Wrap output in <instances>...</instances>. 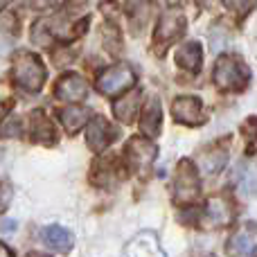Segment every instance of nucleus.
Instances as JSON below:
<instances>
[{
    "label": "nucleus",
    "instance_id": "nucleus-16",
    "mask_svg": "<svg viewBox=\"0 0 257 257\" xmlns=\"http://www.w3.org/2000/svg\"><path fill=\"white\" fill-rule=\"evenodd\" d=\"M32 136H34L36 142H43V145H54V142H57L54 126H52V122L45 117L43 111L32 113Z\"/></svg>",
    "mask_w": 257,
    "mask_h": 257
},
{
    "label": "nucleus",
    "instance_id": "nucleus-26",
    "mask_svg": "<svg viewBox=\"0 0 257 257\" xmlns=\"http://www.w3.org/2000/svg\"><path fill=\"white\" fill-rule=\"evenodd\" d=\"M0 230H3V232H5V230H7V232H9V230H16V221H5L3 226H0Z\"/></svg>",
    "mask_w": 257,
    "mask_h": 257
},
{
    "label": "nucleus",
    "instance_id": "nucleus-14",
    "mask_svg": "<svg viewBox=\"0 0 257 257\" xmlns=\"http://www.w3.org/2000/svg\"><path fill=\"white\" fill-rule=\"evenodd\" d=\"M160 117H163V108H160V102H158L156 97H151L149 102H147L145 113H142V120H140L142 133H145V136H149V138L158 136L160 122H163Z\"/></svg>",
    "mask_w": 257,
    "mask_h": 257
},
{
    "label": "nucleus",
    "instance_id": "nucleus-24",
    "mask_svg": "<svg viewBox=\"0 0 257 257\" xmlns=\"http://www.w3.org/2000/svg\"><path fill=\"white\" fill-rule=\"evenodd\" d=\"M3 136H5V138H16V136H21V120H16V117H14L12 122H7V124L3 126Z\"/></svg>",
    "mask_w": 257,
    "mask_h": 257
},
{
    "label": "nucleus",
    "instance_id": "nucleus-8",
    "mask_svg": "<svg viewBox=\"0 0 257 257\" xmlns=\"http://www.w3.org/2000/svg\"><path fill=\"white\" fill-rule=\"evenodd\" d=\"M172 113L181 124H190L196 126L203 122V106H201L199 97H190V95H183V97H176L172 104Z\"/></svg>",
    "mask_w": 257,
    "mask_h": 257
},
{
    "label": "nucleus",
    "instance_id": "nucleus-20",
    "mask_svg": "<svg viewBox=\"0 0 257 257\" xmlns=\"http://www.w3.org/2000/svg\"><path fill=\"white\" fill-rule=\"evenodd\" d=\"M138 104H140V90H133L131 95H126L124 99H120L115 104V115L128 124V122H133V117L138 113Z\"/></svg>",
    "mask_w": 257,
    "mask_h": 257
},
{
    "label": "nucleus",
    "instance_id": "nucleus-7",
    "mask_svg": "<svg viewBox=\"0 0 257 257\" xmlns=\"http://www.w3.org/2000/svg\"><path fill=\"white\" fill-rule=\"evenodd\" d=\"M117 131L111 126V122L102 115H95L88 124V131H86V142L93 151H104L113 140H115Z\"/></svg>",
    "mask_w": 257,
    "mask_h": 257
},
{
    "label": "nucleus",
    "instance_id": "nucleus-15",
    "mask_svg": "<svg viewBox=\"0 0 257 257\" xmlns=\"http://www.w3.org/2000/svg\"><path fill=\"white\" fill-rule=\"evenodd\" d=\"M43 241L50 246V248L59 250V253H68L72 248V232L66 230L61 226H48L43 228Z\"/></svg>",
    "mask_w": 257,
    "mask_h": 257
},
{
    "label": "nucleus",
    "instance_id": "nucleus-2",
    "mask_svg": "<svg viewBox=\"0 0 257 257\" xmlns=\"http://www.w3.org/2000/svg\"><path fill=\"white\" fill-rule=\"evenodd\" d=\"M250 70L239 61L237 57L230 54H223L219 57L217 66H214V81H217L219 88L223 90H241L248 84Z\"/></svg>",
    "mask_w": 257,
    "mask_h": 257
},
{
    "label": "nucleus",
    "instance_id": "nucleus-10",
    "mask_svg": "<svg viewBox=\"0 0 257 257\" xmlns=\"http://www.w3.org/2000/svg\"><path fill=\"white\" fill-rule=\"evenodd\" d=\"M124 257H165V253L160 248L158 237L154 232L145 230L131 239V244L124 250Z\"/></svg>",
    "mask_w": 257,
    "mask_h": 257
},
{
    "label": "nucleus",
    "instance_id": "nucleus-21",
    "mask_svg": "<svg viewBox=\"0 0 257 257\" xmlns=\"http://www.w3.org/2000/svg\"><path fill=\"white\" fill-rule=\"evenodd\" d=\"M223 5H226V7L230 9L237 18H244V16H248V14L253 12L257 0H223Z\"/></svg>",
    "mask_w": 257,
    "mask_h": 257
},
{
    "label": "nucleus",
    "instance_id": "nucleus-6",
    "mask_svg": "<svg viewBox=\"0 0 257 257\" xmlns=\"http://www.w3.org/2000/svg\"><path fill=\"white\" fill-rule=\"evenodd\" d=\"M183 32H185V16L181 12H167L158 21V27L154 32V43L158 48H167L172 41L183 36Z\"/></svg>",
    "mask_w": 257,
    "mask_h": 257
},
{
    "label": "nucleus",
    "instance_id": "nucleus-28",
    "mask_svg": "<svg viewBox=\"0 0 257 257\" xmlns=\"http://www.w3.org/2000/svg\"><path fill=\"white\" fill-rule=\"evenodd\" d=\"M5 111H7V106H5V104L0 102V120H3V117H5Z\"/></svg>",
    "mask_w": 257,
    "mask_h": 257
},
{
    "label": "nucleus",
    "instance_id": "nucleus-30",
    "mask_svg": "<svg viewBox=\"0 0 257 257\" xmlns=\"http://www.w3.org/2000/svg\"><path fill=\"white\" fill-rule=\"evenodd\" d=\"M27 257H45V255H39V253H32V255H27Z\"/></svg>",
    "mask_w": 257,
    "mask_h": 257
},
{
    "label": "nucleus",
    "instance_id": "nucleus-1",
    "mask_svg": "<svg viewBox=\"0 0 257 257\" xmlns=\"http://www.w3.org/2000/svg\"><path fill=\"white\" fill-rule=\"evenodd\" d=\"M45 77H48L45 66L36 54H32V52L16 54L14 66H12V79L16 81L23 90H27V93H39L45 84Z\"/></svg>",
    "mask_w": 257,
    "mask_h": 257
},
{
    "label": "nucleus",
    "instance_id": "nucleus-17",
    "mask_svg": "<svg viewBox=\"0 0 257 257\" xmlns=\"http://www.w3.org/2000/svg\"><path fill=\"white\" fill-rule=\"evenodd\" d=\"M201 169H203L205 174H219L223 167H226L228 163V149L226 145H214L210 151H205L203 156H201Z\"/></svg>",
    "mask_w": 257,
    "mask_h": 257
},
{
    "label": "nucleus",
    "instance_id": "nucleus-22",
    "mask_svg": "<svg viewBox=\"0 0 257 257\" xmlns=\"http://www.w3.org/2000/svg\"><path fill=\"white\" fill-rule=\"evenodd\" d=\"M244 133L248 136V145H250V149H255V147H257V117H255V115L244 124Z\"/></svg>",
    "mask_w": 257,
    "mask_h": 257
},
{
    "label": "nucleus",
    "instance_id": "nucleus-12",
    "mask_svg": "<svg viewBox=\"0 0 257 257\" xmlns=\"http://www.w3.org/2000/svg\"><path fill=\"white\" fill-rule=\"evenodd\" d=\"M205 219H208L210 226L219 228L226 226V223L232 221V205L226 196H212L205 205Z\"/></svg>",
    "mask_w": 257,
    "mask_h": 257
},
{
    "label": "nucleus",
    "instance_id": "nucleus-5",
    "mask_svg": "<svg viewBox=\"0 0 257 257\" xmlns=\"http://www.w3.org/2000/svg\"><path fill=\"white\" fill-rule=\"evenodd\" d=\"M226 253L230 257H257V223L255 221L241 226L228 239Z\"/></svg>",
    "mask_w": 257,
    "mask_h": 257
},
{
    "label": "nucleus",
    "instance_id": "nucleus-13",
    "mask_svg": "<svg viewBox=\"0 0 257 257\" xmlns=\"http://www.w3.org/2000/svg\"><path fill=\"white\" fill-rule=\"evenodd\" d=\"M201 61H203V50L196 41L192 43H185L176 50V63L185 70H192V72H199L201 68Z\"/></svg>",
    "mask_w": 257,
    "mask_h": 257
},
{
    "label": "nucleus",
    "instance_id": "nucleus-29",
    "mask_svg": "<svg viewBox=\"0 0 257 257\" xmlns=\"http://www.w3.org/2000/svg\"><path fill=\"white\" fill-rule=\"evenodd\" d=\"M9 3H12V0H0V9H5V7H7V5Z\"/></svg>",
    "mask_w": 257,
    "mask_h": 257
},
{
    "label": "nucleus",
    "instance_id": "nucleus-3",
    "mask_svg": "<svg viewBox=\"0 0 257 257\" xmlns=\"http://www.w3.org/2000/svg\"><path fill=\"white\" fill-rule=\"evenodd\" d=\"M133 81H136V70L126 63H120V66L106 68V70L99 75L97 79V88L99 93L104 95H120L124 93L126 88H131Z\"/></svg>",
    "mask_w": 257,
    "mask_h": 257
},
{
    "label": "nucleus",
    "instance_id": "nucleus-25",
    "mask_svg": "<svg viewBox=\"0 0 257 257\" xmlns=\"http://www.w3.org/2000/svg\"><path fill=\"white\" fill-rule=\"evenodd\" d=\"M32 3V7H36V9H48V7H52L57 0H30Z\"/></svg>",
    "mask_w": 257,
    "mask_h": 257
},
{
    "label": "nucleus",
    "instance_id": "nucleus-9",
    "mask_svg": "<svg viewBox=\"0 0 257 257\" xmlns=\"http://www.w3.org/2000/svg\"><path fill=\"white\" fill-rule=\"evenodd\" d=\"M126 154L133 167L140 169V172H147L156 158V145L147 138H131L126 145Z\"/></svg>",
    "mask_w": 257,
    "mask_h": 257
},
{
    "label": "nucleus",
    "instance_id": "nucleus-19",
    "mask_svg": "<svg viewBox=\"0 0 257 257\" xmlns=\"http://www.w3.org/2000/svg\"><path fill=\"white\" fill-rule=\"evenodd\" d=\"M237 183L244 196H253L257 192V165H244L237 167Z\"/></svg>",
    "mask_w": 257,
    "mask_h": 257
},
{
    "label": "nucleus",
    "instance_id": "nucleus-4",
    "mask_svg": "<svg viewBox=\"0 0 257 257\" xmlns=\"http://www.w3.org/2000/svg\"><path fill=\"white\" fill-rule=\"evenodd\" d=\"M174 201L176 203H187L199 194V174L192 160H181L174 176Z\"/></svg>",
    "mask_w": 257,
    "mask_h": 257
},
{
    "label": "nucleus",
    "instance_id": "nucleus-23",
    "mask_svg": "<svg viewBox=\"0 0 257 257\" xmlns=\"http://www.w3.org/2000/svg\"><path fill=\"white\" fill-rule=\"evenodd\" d=\"M12 185L9 183H0V214L7 210V205H9V201H12Z\"/></svg>",
    "mask_w": 257,
    "mask_h": 257
},
{
    "label": "nucleus",
    "instance_id": "nucleus-18",
    "mask_svg": "<svg viewBox=\"0 0 257 257\" xmlns=\"http://www.w3.org/2000/svg\"><path fill=\"white\" fill-rule=\"evenodd\" d=\"M88 108L84 106H77V104H72V106H66L59 111V117H61V124L66 126L68 133H77L81 126L88 122Z\"/></svg>",
    "mask_w": 257,
    "mask_h": 257
},
{
    "label": "nucleus",
    "instance_id": "nucleus-27",
    "mask_svg": "<svg viewBox=\"0 0 257 257\" xmlns=\"http://www.w3.org/2000/svg\"><path fill=\"white\" fill-rule=\"evenodd\" d=\"M0 257H14V253L3 244V241H0Z\"/></svg>",
    "mask_w": 257,
    "mask_h": 257
},
{
    "label": "nucleus",
    "instance_id": "nucleus-11",
    "mask_svg": "<svg viewBox=\"0 0 257 257\" xmlns=\"http://www.w3.org/2000/svg\"><path fill=\"white\" fill-rule=\"evenodd\" d=\"M86 93H88V86L75 72L63 75L57 84V97L63 99V102H79V99L86 97Z\"/></svg>",
    "mask_w": 257,
    "mask_h": 257
}]
</instances>
